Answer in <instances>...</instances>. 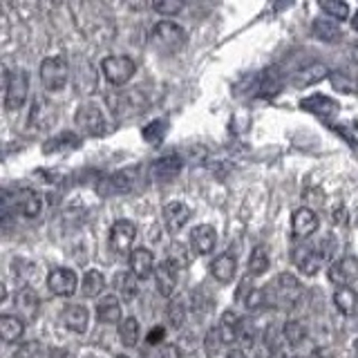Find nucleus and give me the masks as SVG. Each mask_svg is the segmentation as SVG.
<instances>
[{
    "mask_svg": "<svg viewBox=\"0 0 358 358\" xmlns=\"http://www.w3.org/2000/svg\"><path fill=\"white\" fill-rule=\"evenodd\" d=\"M311 31L318 41H324V43H338L343 36V31L336 25L334 18H316L311 25Z\"/></svg>",
    "mask_w": 358,
    "mask_h": 358,
    "instance_id": "23",
    "label": "nucleus"
},
{
    "mask_svg": "<svg viewBox=\"0 0 358 358\" xmlns=\"http://www.w3.org/2000/svg\"><path fill=\"white\" fill-rule=\"evenodd\" d=\"M177 280H179V268L175 264H171L168 260H164L159 266L155 268V282H157V291L164 298H171L177 289Z\"/></svg>",
    "mask_w": 358,
    "mask_h": 358,
    "instance_id": "12",
    "label": "nucleus"
},
{
    "mask_svg": "<svg viewBox=\"0 0 358 358\" xmlns=\"http://www.w3.org/2000/svg\"><path fill=\"white\" fill-rule=\"evenodd\" d=\"M266 268H268V253L264 246H255L249 257V275L260 278L266 273Z\"/></svg>",
    "mask_w": 358,
    "mask_h": 358,
    "instance_id": "31",
    "label": "nucleus"
},
{
    "mask_svg": "<svg viewBox=\"0 0 358 358\" xmlns=\"http://www.w3.org/2000/svg\"><path fill=\"white\" fill-rule=\"evenodd\" d=\"M157 358H182V352H179L175 345H164L159 354H157Z\"/></svg>",
    "mask_w": 358,
    "mask_h": 358,
    "instance_id": "43",
    "label": "nucleus"
},
{
    "mask_svg": "<svg viewBox=\"0 0 358 358\" xmlns=\"http://www.w3.org/2000/svg\"><path fill=\"white\" fill-rule=\"evenodd\" d=\"M320 9L327 14L329 18L334 20H347V16H350V5L347 3H341V0H324V3H320Z\"/></svg>",
    "mask_w": 358,
    "mask_h": 358,
    "instance_id": "35",
    "label": "nucleus"
},
{
    "mask_svg": "<svg viewBox=\"0 0 358 358\" xmlns=\"http://www.w3.org/2000/svg\"><path fill=\"white\" fill-rule=\"evenodd\" d=\"M268 358H294V356H289L285 347H275V350L268 352Z\"/></svg>",
    "mask_w": 358,
    "mask_h": 358,
    "instance_id": "45",
    "label": "nucleus"
},
{
    "mask_svg": "<svg viewBox=\"0 0 358 358\" xmlns=\"http://www.w3.org/2000/svg\"><path fill=\"white\" fill-rule=\"evenodd\" d=\"M168 262L175 264L177 268H186L190 264V253L186 246L179 242V244H171V249H168Z\"/></svg>",
    "mask_w": 358,
    "mask_h": 358,
    "instance_id": "37",
    "label": "nucleus"
},
{
    "mask_svg": "<svg viewBox=\"0 0 358 358\" xmlns=\"http://www.w3.org/2000/svg\"><path fill=\"white\" fill-rule=\"evenodd\" d=\"M96 320L101 324H119L121 322V302L117 296H103L96 302Z\"/></svg>",
    "mask_w": 358,
    "mask_h": 358,
    "instance_id": "19",
    "label": "nucleus"
},
{
    "mask_svg": "<svg viewBox=\"0 0 358 358\" xmlns=\"http://www.w3.org/2000/svg\"><path fill=\"white\" fill-rule=\"evenodd\" d=\"M186 29L173 20H159L150 29V45L159 54H177L186 48Z\"/></svg>",
    "mask_w": 358,
    "mask_h": 358,
    "instance_id": "1",
    "label": "nucleus"
},
{
    "mask_svg": "<svg viewBox=\"0 0 358 358\" xmlns=\"http://www.w3.org/2000/svg\"><path fill=\"white\" fill-rule=\"evenodd\" d=\"M16 305H18V309L22 313H25V318H34V316H36V311H38V296H36V291L25 287L16 296Z\"/></svg>",
    "mask_w": 358,
    "mask_h": 358,
    "instance_id": "29",
    "label": "nucleus"
},
{
    "mask_svg": "<svg viewBox=\"0 0 358 358\" xmlns=\"http://www.w3.org/2000/svg\"><path fill=\"white\" fill-rule=\"evenodd\" d=\"M22 334H25V322L20 316H14V313L0 316V336H3L5 343H18Z\"/></svg>",
    "mask_w": 358,
    "mask_h": 358,
    "instance_id": "21",
    "label": "nucleus"
},
{
    "mask_svg": "<svg viewBox=\"0 0 358 358\" xmlns=\"http://www.w3.org/2000/svg\"><path fill=\"white\" fill-rule=\"evenodd\" d=\"M119 341L126 347H134L139 343V322H137V318L128 316L126 320L119 322Z\"/></svg>",
    "mask_w": 358,
    "mask_h": 358,
    "instance_id": "30",
    "label": "nucleus"
},
{
    "mask_svg": "<svg viewBox=\"0 0 358 358\" xmlns=\"http://www.w3.org/2000/svg\"><path fill=\"white\" fill-rule=\"evenodd\" d=\"M350 56L358 63V45H352V48H350Z\"/></svg>",
    "mask_w": 358,
    "mask_h": 358,
    "instance_id": "48",
    "label": "nucleus"
},
{
    "mask_svg": "<svg viewBox=\"0 0 358 358\" xmlns=\"http://www.w3.org/2000/svg\"><path fill=\"white\" fill-rule=\"evenodd\" d=\"M327 278H329V282L336 285V287H350L354 280L358 278V260L352 255H345L341 257V260H336L331 266H329V271H327Z\"/></svg>",
    "mask_w": 358,
    "mask_h": 358,
    "instance_id": "10",
    "label": "nucleus"
},
{
    "mask_svg": "<svg viewBox=\"0 0 358 358\" xmlns=\"http://www.w3.org/2000/svg\"><path fill=\"white\" fill-rule=\"evenodd\" d=\"M164 338H166V329L162 327V324H157V327H152L148 331V336H145V343H148V345H162Z\"/></svg>",
    "mask_w": 358,
    "mask_h": 358,
    "instance_id": "42",
    "label": "nucleus"
},
{
    "mask_svg": "<svg viewBox=\"0 0 358 358\" xmlns=\"http://www.w3.org/2000/svg\"><path fill=\"white\" fill-rule=\"evenodd\" d=\"M327 253L324 251L322 244H300L294 249V264L300 268L305 275H316L320 268H322V262L327 260Z\"/></svg>",
    "mask_w": 358,
    "mask_h": 358,
    "instance_id": "6",
    "label": "nucleus"
},
{
    "mask_svg": "<svg viewBox=\"0 0 358 358\" xmlns=\"http://www.w3.org/2000/svg\"><path fill=\"white\" fill-rule=\"evenodd\" d=\"M291 229H294L296 238H309L311 233H316L318 229V215L311 208L302 206L294 213V220H291Z\"/></svg>",
    "mask_w": 358,
    "mask_h": 358,
    "instance_id": "17",
    "label": "nucleus"
},
{
    "mask_svg": "<svg viewBox=\"0 0 358 358\" xmlns=\"http://www.w3.org/2000/svg\"><path fill=\"white\" fill-rule=\"evenodd\" d=\"M134 186V171H119L110 177V190L112 193H128Z\"/></svg>",
    "mask_w": 358,
    "mask_h": 358,
    "instance_id": "32",
    "label": "nucleus"
},
{
    "mask_svg": "<svg viewBox=\"0 0 358 358\" xmlns=\"http://www.w3.org/2000/svg\"><path fill=\"white\" fill-rule=\"evenodd\" d=\"M294 358H300V356H294Z\"/></svg>",
    "mask_w": 358,
    "mask_h": 358,
    "instance_id": "53",
    "label": "nucleus"
},
{
    "mask_svg": "<svg viewBox=\"0 0 358 358\" xmlns=\"http://www.w3.org/2000/svg\"><path fill=\"white\" fill-rule=\"evenodd\" d=\"M190 220V208L184 201H171L164 206V224L171 233H179Z\"/></svg>",
    "mask_w": 358,
    "mask_h": 358,
    "instance_id": "15",
    "label": "nucleus"
},
{
    "mask_svg": "<svg viewBox=\"0 0 358 358\" xmlns=\"http://www.w3.org/2000/svg\"><path fill=\"white\" fill-rule=\"evenodd\" d=\"M14 358H45V350L38 341H27L18 347Z\"/></svg>",
    "mask_w": 358,
    "mask_h": 358,
    "instance_id": "38",
    "label": "nucleus"
},
{
    "mask_svg": "<svg viewBox=\"0 0 358 358\" xmlns=\"http://www.w3.org/2000/svg\"><path fill=\"white\" fill-rule=\"evenodd\" d=\"M238 341H240L244 347H253V343H255V327H253V322H249V320H244V318H242Z\"/></svg>",
    "mask_w": 358,
    "mask_h": 358,
    "instance_id": "41",
    "label": "nucleus"
},
{
    "mask_svg": "<svg viewBox=\"0 0 358 358\" xmlns=\"http://www.w3.org/2000/svg\"><path fill=\"white\" fill-rule=\"evenodd\" d=\"M29 94V72L14 70L7 74V90H5V110L14 112L25 106Z\"/></svg>",
    "mask_w": 358,
    "mask_h": 358,
    "instance_id": "5",
    "label": "nucleus"
},
{
    "mask_svg": "<svg viewBox=\"0 0 358 358\" xmlns=\"http://www.w3.org/2000/svg\"><path fill=\"white\" fill-rule=\"evenodd\" d=\"M152 9L157 11V14L171 18V16H177L179 11L184 9V3H179V0H155Z\"/></svg>",
    "mask_w": 358,
    "mask_h": 358,
    "instance_id": "39",
    "label": "nucleus"
},
{
    "mask_svg": "<svg viewBox=\"0 0 358 358\" xmlns=\"http://www.w3.org/2000/svg\"><path fill=\"white\" fill-rule=\"evenodd\" d=\"M164 132H166V121H162V119H155L152 123H148V126L143 128V139L145 141H159L162 137H164Z\"/></svg>",
    "mask_w": 358,
    "mask_h": 358,
    "instance_id": "40",
    "label": "nucleus"
},
{
    "mask_svg": "<svg viewBox=\"0 0 358 358\" xmlns=\"http://www.w3.org/2000/svg\"><path fill=\"white\" fill-rule=\"evenodd\" d=\"M128 264H130V271L137 275L139 280H148L152 273H155V255L150 249H145V246H139V249H134L128 257Z\"/></svg>",
    "mask_w": 358,
    "mask_h": 358,
    "instance_id": "13",
    "label": "nucleus"
},
{
    "mask_svg": "<svg viewBox=\"0 0 358 358\" xmlns=\"http://www.w3.org/2000/svg\"><path fill=\"white\" fill-rule=\"evenodd\" d=\"M78 143H81V139H78V134L74 132H61L56 134V137H52L48 143H45V152L52 155V152H61V150H72V148H78Z\"/></svg>",
    "mask_w": 358,
    "mask_h": 358,
    "instance_id": "27",
    "label": "nucleus"
},
{
    "mask_svg": "<svg viewBox=\"0 0 358 358\" xmlns=\"http://www.w3.org/2000/svg\"><path fill=\"white\" fill-rule=\"evenodd\" d=\"M327 74V67L324 65H320V63H313V65H309L307 70H302L300 72V76L296 78V85L298 87H302V85H311V83H316V81H320V78Z\"/></svg>",
    "mask_w": 358,
    "mask_h": 358,
    "instance_id": "34",
    "label": "nucleus"
},
{
    "mask_svg": "<svg viewBox=\"0 0 358 358\" xmlns=\"http://www.w3.org/2000/svg\"><path fill=\"white\" fill-rule=\"evenodd\" d=\"M106 289V278L101 271H96V268H90V271H85L83 280H81V294L85 298H96L101 296V291Z\"/></svg>",
    "mask_w": 358,
    "mask_h": 358,
    "instance_id": "26",
    "label": "nucleus"
},
{
    "mask_svg": "<svg viewBox=\"0 0 358 358\" xmlns=\"http://www.w3.org/2000/svg\"><path fill=\"white\" fill-rule=\"evenodd\" d=\"M227 358H246V354H244V350H231L227 354Z\"/></svg>",
    "mask_w": 358,
    "mask_h": 358,
    "instance_id": "47",
    "label": "nucleus"
},
{
    "mask_svg": "<svg viewBox=\"0 0 358 358\" xmlns=\"http://www.w3.org/2000/svg\"><path fill=\"white\" fill-rule=\"evenodd\" d=\"M240 324H242V318H240L233 309H229V311H224V313H222V318H220V324H217V327H220V331H222L224 343L231 345V343L238 341Z\"/></svg>",
    "mask_w": 358,
    "mask_h": 358,
    "instance_id": "25",
    "label": "nucleus"
},
{
    "mask_svg": "<svg viewBox=\"0 0 358 358\" xmlns=\"http://www.w3.org/2000/svg\"><path fill=\"white\" fill-rule=\"evenodd\" d=\"M74 121H76L78 130L87 134V137H101V134H106V130H108L103 110H101L96 103H92V101H85V103L78 106Z\"/></svg>",
    "mask_w": 358,
    "mask_h": 358,
    "instance_id": "4",
    "label": "nucleus"
},
{
    "mask_svg": "<svg viewBox=\"0 0 358 358\" xmlns=\"http://www.w3.org/2000/svg\"><path fill=\"white\" fill-rule=\"evenodd\" d=\"M182 159L177 155H164L159 159H155L150 166V175L159 182H171L179 173H182Z\"/></svg>",
    "mask_w": 358,
    "mask_h": 358,
    "instance_id": "14",
    "label": "nucleus"
},
{
    "mask_svg": "<svg viewBox=\"0 0 358 358\" xmlns=\"http://www.w3.org/2000/svg\"><path fill=\"white\" fill-rule=\"evenodd\" d=\"M334 305L343 316H354L358 311V294L352 287H341L334 291Z\"/></svg>",
    "mask_w": 358,
    "mask_h": 358,
    "instance_id": "24",
    "label": "nucleus"
},
{
    "mask_svg": "<svg viewBox=\"0 0 358 358\" xmlns=\"http://www.w3.org/2000/svg\"><path fill=\"white\" fill-rule=\"evenodd\" d=\"M85 358H101V356H85Z\"/></svg>",
    "mask_w": 358,
    "mask_h": 358,
    "instance_id": "51",
    "label": "nucleus"
},
{
    "mask_svg": "<svg viewBox=\"0 0 358 358\" xmlns=\"http://www.w3.org/2000/svg\"><path fill=\"white\" fill-rule=\"evenodd\" d=\"M134 238H137V227H134V222L130 220H117L112 224L110 229V235H108V244H110V251L115 255H128L134 251L132 244H134Z\"/></svg>",
    "mask_w": 358,
    "mask_h": 358,
    "instance_id": "7",
    "label": "nucleus"
},
{
    "mask_svg": "<svg viewBox=\"0 0 358 358\" xmlns=\"http://www.w3.org/2000/svg\"><path fill=\"white\" fill-rule=\"evenodd\" d=\"M352 27H354V31H358V14H354V18H352Z\"/></svg>",
    "mask_w": 358,
    "mask_h": 358,
    "instance_id": "49",
    "label": "nucleus"
},
{
    "mask_svg": "<svg viewBox=\"0 0 358 358\" xmlns=\"http://www.w3.org/2000/svg\"><path fill=\"white\" fill-rule=\"evenodd\" d=\"M307 327L302 324L300 320H287L285 322V327H282V341L289 345V347H298L307 341Z\"/></svg>",
    "mask_w": 358,
    "mask_h": 358,
    "instance_id": "28",
    "label": "nucleus"
},
{
    "mask_svg": "<svg viewBox=\"0 0 358 358\" xmlns=\"http://www.w3.org/2000/svg\"><path fill=\"white\" fill-rule=\"evenodd\" d=\"M354 356L358 358V341H356V345H354Z\"/></svg>",
    "mask_w": 358,
    "mask_h": 358,
    "instance_id": "50",
    "label": "nucleus"
},
{
    "mask_svg": "<svg viewBox=\"0 0 358 358\" xmlns=\"http://www.w3.org/2000/svg\"><path fill=\"white\" fill-rule=\"evenodd\" d=\"M117 358H128V356H117Z\"/></svg>",
    "mask_w": 358,
    "mask_h": 358,
    "instance_id": "52",
    "label": "nucleus"
},
{
    "mask_svg": "<svg viewBox=\"0 0 358 358\" xmlns=\"http://www.w3.org/2000/svg\"><path fill=\"white\" fill-rule=\"evenodd\" d=\"M50 358H72V356H70V352H67V350H54L50 354Z\"/></svg>",
    "mask_w": 358,
    "mask_h": 358,
    "instance_id": "46",
    "label": "nucleus"
},
{
    "mask_svg": "<svg viewBox=\"0 0 358 358\" xmlns=\"http://www.w3.org/2000/svg\"><path fill=\"white\" fill-rule=\"evenodd\" d=\"M210 273L217 282H231L238 273V260H235L233 253H222L215 260L210 262Z\"/></svg>",
    "mask_w": 358,
    "mask_h": 358,
    "instance_id": "20",
    "label": "nucleus"
},
{
    "mask_svg": "<svg viewBox=\"0 0 358 358\" xmlns=\"http://www.w3.org/2000/svg\"><path fill=\"white\" fill-rule=\"evenodd\" d=\"M41 83L48 92H61L70 81V63L65 56H48L41 63Z\"/></svg>",
    "mask_w": 358,
    "mask_h": 358,
    "instance_id": "3",
    "label": "nucleus"
},
{
    "mask_svg": "<svg viewBox=\"0 0 358 358\" xmlns=\"http://www.w3.org/2000/svg\"><path fill=\"white\" fill-rule=\"evenodd\" d=\"M264 294H266V305L271 300V305L280 309H291L302 296V285L294 273H280L273 280L271 289H266Z\"/></svg>",
    "mask_w": 358,
    "mask_h": 358,
    "instance_id": "2",
    "label": "nucleus"
},
{
    "mask_svg": "<svg viewBox=\"0 0 358 358\" xmlns=\"http://www.w3.org/2000/svg\"><path fill=\"white\" fill-rule=\"evenodd\" d=\"M217 244V231L210 224H199L190 231V249L199 255H208Z\"/></svg>",
    "mask_w": 358,
    "mask_h": 358,
    "instance_id": "11",
    "label": "nucleus"
},
{
    "mask_svg": "<svg viewBox=\"0 0 358 358\" xmlns=\"http://www.w3.org/2000/svg\"><path fill=\"white\" fill-rule=\"evenodd\" d=\"M14 208H16V213H20V215H25L29 220L38 217L43 210V199L36 190H20V193H16Z\"/></svg>",
    "mask_w": 358,
    "mask_h": 358,
    "instance_id": "18",
    "label": "nucleus"
},
{
    "mask_svg": "<svg viewBox=\"0 0 358 358\" xmlns=\"http://www.w3.org/2000/svg\"><path fill=\"white\" fill-rule=\"evenodd\" d=\"M101 72H103L106 81L112 85H126L137 72V65L128 56H106L101 61Z\"/></svg>",
    "mask_w": 358,
    "mask_h": 358,
    "instance_id": "8",
    "label": "nucleus"
},
{
    "mask_svg": "<svg viewBox=\"0 0 358 358\" xmlns=\"http://www.w3.org/2000/svg\"><path fill=\"white\" fill-rule=\"evenodd\" d=\"M186 316H188L186 302L184 300H177V298L171 300V305H168V322H171L175 329H182L184 322H186Z\"/></svg>",
    "mask_w": 358,
    "mask_h": 358,
    "instance_id": "33",
    "label": "nucleus"
},
{
    "mask_svg": "<svg viewBox=\"0 0 358 358\" xmlns=\"http://www.w3.org/2000/svg\"><path fill=\"white\" fill-rule=\"evenodd\" d=\"M63 327L72 334H85L87 331V322H90V313L83 305H67L63 309Z\"/></svg>",
    "mask_w": 358,
    "mask_h": 358,
    "instance_id": "16",
    "label": "nucleus"
},
{
    "mask_svg": "<svg viewBox=\"0 0 358 358\" xmlns=\"http://www.w3.org/2000/svg\"><path fill=\"white\" fill-rule=\"evenodd\" d=\"M78 287V278L72 268L67 266H56L48 273V289L52 291L54 296L59 298H70L74 296V291Z\"/></svg>",
    "mask_w": 358,
    "mask_h": 358,
    "instance_id": "9",
    "label": "nucleus"
},
{
    "mask_svg": "<svg viewBox=\"0 0 358 358\" xmlns=\"http://www.w3.org/2000/svg\"><path fill=\"white\" fill-rule=\"evenodd\" d=\"M309 358H334V354L327 350V347H316V350L309 354Z\"/></svg>",
    "mask_w": 358,
    "mask_h": 358,
    "instance_id": "44",
    "label": "nucleus"
},
{
    "mask_svg": "<svg viewBox=\"0 0 358 358\" xmlns=\"http://www.w3.org/2000/svg\"><path fill=\"white\" fill-rule=\"evenodd\" d=\"M112 285H115L117 294L123 300H126V302H130V300H134V298L139 296V278L134 275L132 271H121V273H117L115 280H112Z\"/></svg>",
    "mask_w": 358,
    "mask_h": 358,
    "instance_id": "22",
    "label": "nucleus"
},
{
    "mask_svg": "<svg viewBox=\"0 0 358 358\" xmlns=\"http://www.w3.org/2000/svg\"><path fill=\"white\" fill-rule=\"evenodd\" d=\"M224 345H227V343H224V338H222L220 327H210L206 331V336H204V352H206V356H210V358L217 356L222 352Z\"/></svg>",
    "mask_w": 358,
    "mask_h": 358,
    "instance_id": "36",
    "label": "nucleus"
}]
</instances>
